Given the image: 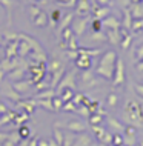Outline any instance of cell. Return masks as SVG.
<instances>
[{"label":"cell","instance_id":"2","mask_svg":"<svg viewBox=\"0 0 143 146\" xmlns=\"http://www.w3.org/2000/svg\"><path fill=\"white\" fill-rule=\"evenodd\" d=\"M116 143H122V139H120V137H116Z\"/></svg>","mask_w":143,"mask_h":146},{"label":"cell","instance_id":"1","mask_svg":"<svg viewBox=\"0 0 143 146\" xmlns=\"http://www.w3.org/2000/svg\"><path fill=\"white\" fill-rule=\"evenodd\" d=\"M28 134H29V131H28V128H22V129H20V135H22V137H26Z\"/></svg>","mask_w":143,"mask_h":146}]
</instances>
